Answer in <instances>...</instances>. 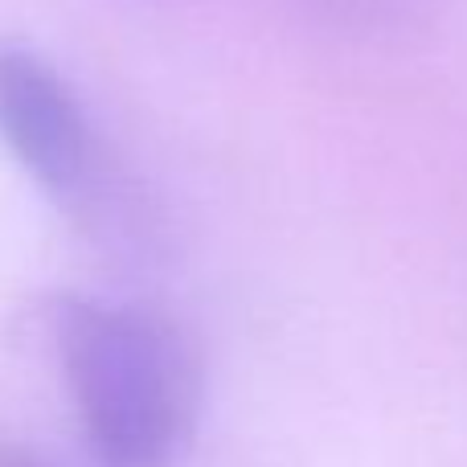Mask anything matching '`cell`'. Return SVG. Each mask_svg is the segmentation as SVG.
Wrapping results in <instances>:
<instances>
[{"label": "cell", "instance_id": "cell-1", "mask_svg": "<svg viewBox=\"0 0 467 467\" xmlns=\"http://www.w3.org/2000/svg\"><path fill=\"white\" fill-rule=\"evenodd\" d=\"M54 345L82 443L103 467H172L193 443L205 378L177 320L144 304L70 296Z\"/></svg>", "mask_w": 467, "mask_h": 467}, {"label": "cell", "instance_id": "cell-2", "mask_svg": "<svg viewBox=\"0 0 467 467\" xmlns=\"http://www.w3.org/2000/svg\"><path fill=\"white\" fill-rule=\"evenodd\" d=\"M0 144L49 202L99 218L107 177L90 111L70 78L21 41H0Z\"/></svg>", "mask_w": 467, "mask_h": 467}, {"label": "cell", "instance_id": "cell-3", "mask_svg": "<svg viewBox=\"0 0 467 467\" xmlns=\"http://www.w3.org/2000/svg\"><path fill=\"white\" fill-rule=\"evenodd\" d=\"M304 5L337 29L398 37L435 25L455 0H304Z\"/></svg>", "mask_w": 467, "mask_h": 467}, {"label": "cell", "instance_id": "cell-4", "mask_svg": "<svg viewBox=\"0 0 467 467\" xmlns=\"http://www.w3.org/2000/svg\"><path fill=\"white\" fill-rule=\"evenodd\" d=\"M0 467H49L41 455H33L29 447L13 443V439L0 435Z\"/></svg>", "mask_w": 467, "mask_h": 467}]
</instances>
